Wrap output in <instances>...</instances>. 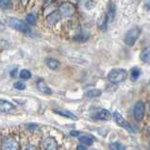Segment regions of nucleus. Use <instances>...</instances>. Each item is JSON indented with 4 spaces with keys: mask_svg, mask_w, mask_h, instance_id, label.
Wrapping results in <instances>:
<instances>
[{
    "mask_svg": "<svg viewBox=\"0 0 150 150\" xmlns=\"http://www.w3.org/2000/svg\"><path fill=\"white\" fill-rule=\"evenodd\" d=\"M17 72V69H15L14 71H12L11 74V76H12V78H16V76H15V73Z\"/></svg>",
    "mask_w": 150,
    "mask_h": 150,
    "instance_id": "nucleus-29",
    "label": "nucleus"
},
{
    "mask_svg": "<svg viewBox=\"0 0 150 150\" xmlns=\"http://www.w3.org/2000/svg\"><path fill=\"white\" fill-rule=\"evenodd\" d=\"M76 149H86V146H85V145L83 144V145H79L78 147H76Z\"/></svg>",
    "mask_w": 150,
    "mask_h": 150,
    "instance_id": "nucleus-28",
    "label": "nucleus"
},
{
    "mask_svg": "<svg viewBox=\"0 0 150 150\" xmlns=\"http://www.w3.org/2000/svg\"><path fill=\"white\" fill-rule=\"evenodd\" d=\"M90 117L98 121H109L111 118V114L108 110L102 108H92L89 111Z\"/></svg>",
    "mask_w": 150,
    "mask_h": 150,
    "instance_id": "nucleus-2",
    "label": "nucleus"
},
{
    "mask_svg": "<svg viewBox=\"0 0 150 150\" xmlns=\"http://www.w3.org/2000/svg\"><path fill=\"white\" fill-rule=\"evenodd\" d=\"M79 140L80 144L86 145V146L92 145L93 144V142H95V138H93L92 135H82L79 137Z\"/></svg>",
    "mask_w": 150,
    "mask_h": 150,
    "instance_id": "nucleus-15",
    "label": "nucleus"
},
{
    "mask_svg": "<svg viewBox=\"0 0 150 150\" xmlns=\"http://www.w3.org/2000/svg\"><path fill=\"white\" fill-rule=\"evenodd\" d=\"M14 109H15V107L12 103L8 102L7 100H4V99H0V112L11 113Z\"/></svg>",
    "mask_w": 150,
    "mask_h": 150,
    "instance_id": "nucleus-10",
    "label": "nucleus"
},
{
    "mask_svg": "<svg viewBox=\"0 0 150 150\" xmlns=\"http://www.w3.org/2000/svg\"><path fill=\"white\" fill-rule=\"evenodd\" d=\"M144 8L146 10H150V0H146V2L144 4Z\"/></svg>",
    "mask_w": 150,
    "mask_h": 150,
    "instance_id": "nucleus-27",
    "label": "nucleus"
},
{
    "mask_svg": "<svg viewBox=\"0 0 150 150\" xmlns=\"http://www.w3.org/2000/svg\"><path fill=\"white\" fill-rule=\"evenodd\" d=\"M59 12L62 17H71L76 12V6L70 2H64L59 7Z\"/></svg>",
    "mask_w": 150,
    "mask_h": 150,
    "instance_id": "nucleus-6",
    "label": "nucleus"
},
{
    "mask_svg": "<svg viewBox=\"0 0 150 150\" xmlns=\"http://www.w3.org/2000/svg\"><path fill=\"white\" fill-rule=\"evenodd\" d=\"M36 16L35 14H33V13H28V16H27V22L28 24H30V25H35L36 24Z\"/></svg>",
    "mask_w": 150,
    "mask_h": 150,
    "instance_id": "nucleus-23",
    "label": "nucleus"
},
{
    "mask_svg": "<svg viewBox=\"0 0 150 150\" xmlns=\"http://www.w3.org/2000/svg\"><path fill=\"white\" fill-rule=\"evenodd\" d=\"M127 73L125 69L122 68H115L109 72L108 74V80L113 84H118L126 80Z\"/></svg>",
    "mask_w": 150,
    "mask_h": 150,
    "instance_id": "nucleus-1",
    "label": "nucleus"
},
{
    "mask_svg": "<svg viewBox=\"0 0 150 150\" xmlns=\"http://www.w3.org/2000/svg\"><path fill=\"white\" fill-rule=\"evenodd\" d=\"M140 75H141V70L139 69V68H137V67L132 68L131 73H130V79H131V81H136L137 79H139Z\"/></svg>",
    "mask_w": 150,
    "mask_h": 150,
    "instance_id": "nucleus-18",
    "label": "nucleus"
},
{
    "mask_svg": "<svg viewBox=\"0 0 150 150\" xmlns=\"http://www.w3.org/2000/svg\"><path fill=\"white\" fill-rule=\"evenodd\" d=\"M144 112H145L144 103L143 101L136 102V104L134 105V109H133V114H134V117L137 121L143 120V118L144 116Z\"/></svg>",
    "mask_w": 150,
    "mask_h": 150,
    "instance_id": "nucleus-7",
    "label": "nucleus"
},
{
    "mask_svg": "<svg viewBox=\"0 0 150 150\" xmlns=\"http://www.w3.org/2000/svg\"><path fill=\"white\" fill-rule=\"evenodd\" d=\"M86 96L90 98H95V97H98L101 96V90L99 89H91L87 91Z\"/></svg>",
    "mask_w": 150,
    "mask_h": 150,
    "instance_id": "nucleus-17",
    "label": "nucleus"
},
{
    "mask_svg": "<svg viewBox=\"0 0 150 150\" xmlns=\"http://www.w3.org/2000/svg\"><path fill=\"white\" fill-rule=\"evenodd\" d=\"M113 119H114L115 123H116L119 127L125 128V129H127L129 132H132V133H135V129H134V127H132L131 124H129V122H127V120L118 112V111H115L113 113Z\"/></svg>",
    "mask_w": 150,
    "mask_h": 150,
    "instance_id": "nucleus-5",
    "label": "nucleus"
},
{
    "mask_svg": "<svg viewBox=\"0 0 150 150\" xmlns=\"http://www.w3.org/2000/svg\"><path fill=\"white\" fill-rule=\"evenodd\" d=\"M2 148L7 149V150H16V149H19V144L13 138L8 137V138H5L3 141Z\"/></svg>",
    "mask_w": 150,
    "mask_h": 150,
    "instance_id": "nucleus-9",
    "label": "nucleus"
},
{
    "mask_svg": "<svg viewBox=\"0 0 150 150\" xmlns=\"http://www.w3.org/2000/svg\"><path fill=\"white\" fill-rule=\"evenodd\" d=\"M42 147L45 150H55L58 149V143L53 137H47V138L42 140Z\"/></svg>",
    "mask_w": 150,
    "mask_h": 150,
    "instance_id": "nucleus-8",
    "label": "nucleus"
},
{
    "mask_svg": "<svg viewBox=\"0 0 150 150\" xmlns=\"http://www.w3.org/2000/svg\"><path fill=\"white\" fill-rule=\"evenodd\" d=\"M13 87L17 90H25V85L23 82H21V81H17V82H15L13 84Z\"/></svg>",
    "mask_w": 150,
    "mask_h": 150,
    "instance_id": "nucleus-24",
    "label": "nucleus"
},
{
    "mask_svg": "<svg viewBox=\"0 0 150 150\" xmlns=\"http://www.w3.org/2000/svg\"><path fill=\"white\" fill-rule=\"evenodd\" d=\"M5 28H6V25H5V24L2 23L1 21H0V32L5 30Z\"/></svg>",
    "mask_w": 150,
    "mask_h": 150,
    "instance_id": "nucleus-26",
    "label": "nucleus"
},
{
    "mask_svg": "<svg viewBox=\"0 0 150 150\" xmlns=\"http://www.w3.org/2000/svg\"><path fill=\"white\" fill-rule=\"evenodd\" d=\"M20 78L22 79H25V80L29 79L31 78V73L29 72L28 69H23L20 72Z\"/></svg>",
    "mask_w": 150,
    "mask_h": 150,
    "instance_id": "nucleus-21",
    "label": "nucleus"
},
{
    "mask_svg": "<svg viewBox=\"0 0 150 150\" xmlns=\"http://www.w3.org/2000/svg\"><path fill=\"white\" fill-rule=\"evenodd\" d=\"M37 87L39 89V91L45 93V95H51L52 93V91L51 89L47 86V84L45 82L44 79H39L37 82Z\"/></svg>",
    "mask_w": 150,
    "mask_h": 150,
    "instance_id": "nucleus-12",
    "label": "nucleus"
},
{
    "mask_svg": "<svg viewBox=\"0 0 150 150\" xmlns=\"http://www.w3.org/2000/svg\"><path fill=\"white\" fill-rule=\"evenodd\" d=\"M12 2L11 0H0V8L3 10H11L12 8Z\"/></svg>",
    "mask_w": 150,
    "mask_h": 150,
    "instance_id": "nucleus-19",
    "label": "nucleus"
},
{
    "mask_svg": "<svg viewBox=\"0 0 150 150\" xmlns=\"http://www.w3.org/2000/svg\"><path fill=\"white\" fill-rule=\"evenodd\" d=\"M8 24L10 25V27L14 28L15 30L20 31L22 33H29L30 32V28L28 25L25 24L24 21L17 19V18H10L8 19Z\"/></svg>",
    "mask_w": 150,
    "mask_h": 150,
    "instance_id": "nucleus-4",
    "label": "nucleus"
},
{
    "mask_svg": "<svg viewBox=\"0 0 150 150\" xmlns=\"http://www.w3.org/2000/svg\"><path fill=\"white\" fill-rule=\"evenodd\" d=\"M141 32H142V30L139 27H133L129 28L125 34V37H124L125 44L127 46H133L138 40L139 36L141 35Z\"/></svg>",
    "mask_w": 150,
    "mask_h": 150,
    "instance_id": "nucleus-3",
    "label": "nucleus"
},
{
    "mask_svg": "<svg viewBox=\"0 0 150 150\" xmlns=\"http://www.w3.org/2000/svg\"><path fill=\"white\" fill-rule=\"evenodd\" d=\"M70 135L73 136V137H78L79 135V131H75V130H73L70 132Z\"/></svg>",
    "mask_w": 150,
    "mask_h": 150,
    "instance_id": "nucleus-25",
    "label": "nucleus"
},
{
    "mask_svg": "<svg viewBox=\"0 0 150 150\" xmlns=\"http://www.w3.org/2000/svg\"><path fill=\"white\" fill-rule=\"evenodd\" d=\"M46 64H47V66L50 68L51 70H56V69H58L59 66V62L57 61V59H51V58L46 59Z\"/></svg>",
    "mask_w": 150,
    "mask_h": 150,
    "instance_id": "nucleus-16",
    "label": "nucleus"
},
{
    "mask_svg": "<svg viewBox=\"0 0 150 150\" xmlns=\"http://www.w3.org/2000/svg\"><path fill=\"white\" fill-rule=\"evenodd\" d=\"M61 18H62V15L59 12V11H54L47 16V18H46V22H47L49 25H56L59 20H61Z\"/></svg>",
    "mask_w": 150,
    "mask_h": 150,
    "instance_id": "nucleus-11",
    "label": "nucleus"
},
{
    "mask_svg": "<svg viewBox=\"0 0 150 150\" xmlns=\"http://www.w3.org/2000/svg\"><path fill=\"white\" fill-rule=\"evenodd\" d=\"M115 6L114 4H110V6L109 8V11H108V14H107V16H108V20L109 21H113L114 19V16H115Z\"/></svg>",
    "mask_w": 150,
    "mask_h": 150,
    "instance_id": "nucleus-20",
    "label": "nucleus"
},
{
    "mask_svg": "<svg viewBox=\"0 0 150 150\" xmlns=\"http://www.w3.org/2000/svg\"><path fill=\"white\" fill-rule=\"evenodd\" d=\"M54 112L59 114V115H61V116L69 118V119H72V120H76V119H78V117H76L74 113L71 112V111H69V110H54Z\"/></svg>",
    "mask_w": 150,
    "mask_h": 150,
    "instance_id": "nucleus-14",
    "label": "nucleus"
},
{
    "mask_svg": "<svg viewBox=\"0 0 150 150\" xmlns=\"http://www.w3.org/2000/svg\"><path fill=\"white\" fill-rule=\"evenodd\" d=\"M140 59L144 63L150 65V46H147V47L143 49L140 55Z\"/></svg>",
    "mask_w": 150,
    "mask_h": 150,
    "instance_id": "nucleus-13",
    "label": "nucleus"
},
{
    "mask_svg": "<svg viewBox=\"0 0 150 150\" xmlns=\"http://www.w3.org/2000/svg\"><path fill=\"white\" fill-rule=\"evenodd\" d=\"M110 148L113 150H120V149H126V146H124L122 144H120L118 142H115L110 144Z\"/></svg>",
    "mask_w": 150,
    "mask_h": 150,
    "instance_id": "nucleus-22",
    "label": "nucleus"
},
{
    "mask_svg": "<svg viewBox=\"0 0 150 150\" xmlns=\"http://www.w3.org/2000/svg\"><path fill=\"white\" fill-rule=\"evenodd\" d=\"M149 86H150V81H149Z\"/></svg>",
    "mask_w": 150,
    "mask_h": 150,
    "instance_id": "nucleus-31",
    "label": "nucleus"
},
{
    "mask_svg": "<svg viewBox=\"0 0 150 150\" xmlns=\"http://www.w3.org/2000/svg\"><path fill=\"white\" fill-rule=\"evenodd\" d=\"M21 1H22V3L24 4V5H25V4H27L29 1V0H21Z\"/></svg>",
    "mask_w": 150,
    "mask_h": 150,
    "instance_id": "nucleus-30",
    "label": "nucleus"
}]
</instances>
